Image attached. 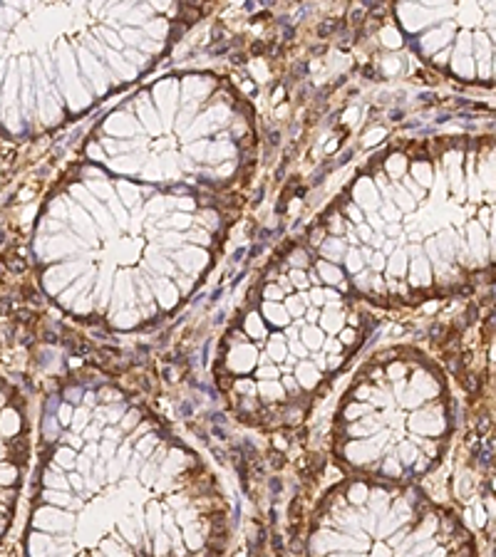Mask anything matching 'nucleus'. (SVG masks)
<instances>
[{
    "label": "nucleus",
    "instance_id": "1",
    "mask_svg": "<svg viewBox=\"0 0 496 557\" xmlns=\"http://www.w3.org/2000/svg\"><path fill=\"white\" fill-rule=\"evenodd\" d=\"M226 501L206 466L127 401L85 396L47 460L28 557H221Z\"/></svg>",
    "mask_w": 496,
    "mask_h": 557
},
{
    "label": "nucleus",
    "instance_id": "4",
    "mask_svg": "<svg viewBox=\"0 0 496 557\" xmlns=\"http://www.w3.org/2000/svg\"><path fill=\"white\" fill-rule=\"evenodd\" d=\"M305 557H471L456 525L405 488L353 481L325 495Z\"/></svg>",
    "mask_w": 496,
    "mask_h": 557
},
{
    "label": "nucleus",
    "instance_id": "3",
    "mask_svg": "<svg viewBox=\"0 0 496 557\" xmlns=\"http://www.w3.org/2000/svg\"><path fill=\"white\" fill-rule=\"evenodd\" d=\"M439 387L407 352L375 357L345 394L335 421L342 463L380 481L425 471L442 446Z\"/></svg>",
    "mask_w": 496,
    "mask_h": 557
},
{
    "label": "nucleus",
    "instance_id": "2",
    "mask_svg": "<svg viewBox=\"0 0 496 557\" xmlns=\"http://www.w3.org/2000/svg\"><path fill=\"white\" fill-rule=\"evenodd\" d=\"M360 344V320L342 295L323 285H268L224 339L218 384L246 421L273 424L313 391Z\"/></svg>",
    "mask_w": 496,
    "mask_h": 557
}]
</instances>
